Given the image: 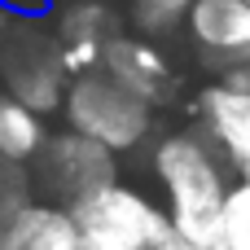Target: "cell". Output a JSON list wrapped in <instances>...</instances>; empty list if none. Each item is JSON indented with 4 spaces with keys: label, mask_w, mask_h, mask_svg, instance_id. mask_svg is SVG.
Here are the masks:
<instances>
[{
    "label": "cell",
    "mask_w": 250,
    "mask_h": 250,
    "mask_svg": "<svg viewBox=\"0 0 250 250\" xmlns=\"http://www.w3.org/2000/svg\"><path fill=\"white\" fill-rule=\"evenodd\" d=\"M53 26H57V40H62V57H66L70 79L97 70L101 57H105V44L119 35V22H114V13L101 0H75V4H66Z\"/></svg>",
    "instance_id": "cell-9"
},
{
    "label": "cell",
    "mask_w": 250,
    "mask_h": 250,
    "mask_svg": "<svg viewBox=\"0 0 250 250\" xmlns=\"http://www.w3.org/2000/svg\"><path fill=\"white\" fill-rule=\"evenodd\" d=\"M154 176L167 193V211L176 233L193 250H224L220 220L224 198L233 189L224 154L207 132H167L154 145Z\"/></svg>",
    "instance_id": "cell-1"
},
{
    "label": "cell",
    "mask_w": 250,
    "mask_h": 250,
    "mask_svg": "<svg viewBox=\"0 0 250 250\" xmlns=\"http://www.w3.org/2000/svg\"><path fill=\"white\" fill-rule=\"evenodd\" d=\"M224 250H250V180L242 176L229 198H224V220H220Z\"/></svg>",
    "instance_id": "cell-13"
},
{
    "label": "cell",
    "mask_w": 250,
    "mask_h": 250,
    "mask_svg": "<svg viewBox=\"0 0 250 250\" xmlns=\"http://www.w3.org/2000/svg\"><path fill=\"white\" fill-rule=\"evenodd\" d=\"M0 250H83L79 224L62 202H26L4 229Z\"/></svg>",
    "instance_id": "cell-10"
},
{
    "label": "cell",
    "mask_w": 250,
    "mask_h": 250,
    "mask_svg": "<svg viewBox=\"0 0 250 250\" xmlns=\"http://www.w3.org/2000/svg\"><path fill=\"white\" fill-rule=\"evenodd\" d=\"M70 215L79 224L83 246L92 250H158L176 233L171 211L158 207L145 189L123 185V180L79 198Z\"/></svg>",
    "instance_id": "cell-2"
},
{
    "label": "cell",
    "mask_w": 250,
    "mask_h": 250,
    "mask_svg": "<svg viewBox=\"0 0 250 250\" xmlns=\"http://www.w3.org/2000/svg\"><path fill=\"white\" fill-rule=\"evenodd\" d=\"M0 79H4V92H13L18 101H26L40 114L62 110L66 88H70L62 40L40 26L9 22V31L0 35Z\"/></svg>",
    "instance_id": "cell-4"
},
{
    "label": "cell",
    "mask_w": 250,
    "mask_h": 250,
    "mask_svg": "<svg viewBox=\"0 0 250 250\" xmlns=\"http://www.w3.org/2000/svg\"><path fill=\"white\" fill-rule=\"evenodd\" d=\"M101 70L114 75L123 88H132L136 97H145L149 105H163L176 88V70L167 62V53L149 40V35H114L105 44Z\"/></svg>",
    "instance_id": "cell-8"
},
{
    "label": "cell",
    "mask_w": 250,
    "mask_h": 250,
    "mask_svg": "<svg viewBox=\"0 0 250 250\" xmlns=\"http://www.w3.org/2000/svg\"><path fill=\"white\" fill-rule=\"evenodd\" d=\"M62 114H66V127L101 141L114 154L145 145V136L154 127V105L145 97H136L132 88H123L101 66L70 79L66 101H62Z\"/></svg>",
    "instance_id": "cell-3"
},
{
    "label": "cell",
    "mask_w": 250,
    "mask_h": 250,
    "mask_svg": "<svg viewBox=\"0 0 250 250\" xmlns=\"http://www.w3.org/2000/svg\"><path fill=\"white\" fill-rule=\"evenodd\" d=\"M83 250H92V246H83Z\"/></svg>",
    "instance_id": "cell-18"
},
{
    "label": "cell",
    "mask_w": 250,
    "mask_h": 250,
    "mask_svg": "<svg viewBox=\"0 0 250 250\" xmlns=\"http://www.w3.org/2000/svg\"><path fill=\"white\" fill-rule=\"evenodd\" d=\"M158 250H193V246H189V242H185L180 233H171V237H167V242H163Z\"/></svg>",
    "instance_id": "cell-16"
},
{
    "label": "cell",
    "mask_w": 250,
    "mask_h": 250,
    "mask_svg": "<svg viewBox=\"0 0 250 250\" xmlns=\"http://www.w3.org/2000/svg\"><path fill=\"white\" fill-rule=\"evenodd\" d=\"M224 83H233V88H250V62L233 66V70H224Z\"/></svg>",
    "instance_id": "cell-15"
},
{
    "label": "cell",
    "mask_w": 250,
    "mask_h": 250,
    "mask_svg": "<svg viewBox=\"0 0 250 250\" xmlns=\"http://www.w3.org/2000/svg\"><path fill=\"white\" fill-rule=\"evenodd\" d=\"M26 180H31L26 176V163H13V158L0 154V237L18 220V211L31 202V185Z\"/></svg>",
    "instance_id": "cell-14"
},
{
    "label": "cell",
    "mask_w": 250,
    "mask_h": 250,
    "mask_svg": "<svg viewBox=\"0 0 250 250\" xmlns=\"http://www.w3.org/2000/svg\"><path fill=\"white\" fill-rule=\"evenodd\" d=\"M66 4H75V0H66Z\"/></svg>",
    "instance_id": "cell-17"
},
{
    "label": "cell",
    "mask_w": 250,
    "mask_h": 250,
    "mask_svg": "<svg viewBox=\"0 0 250 250\" xmlns=\"http://www.w3.org/2000/svg\"><path fill=\"white\" fill-rule=\"evenodd\" d=\"M193 0H132V22L141 35H167L180 22H189Z\"/></svg>",
    "instance_id": "cell-12"
},
{
    "label": "cell",
    "mask_w": 250,
    "mask_h": 250,
    "mask_svg": "<svg viewBox=\"0 0 250 250\" xmlns=\"http://www.w3.org/2000/svg\"><path fill=\"white\" fill-rule=\"evenodd\" d=\"M40 189L53 198V202H66L75 207L79 198L105 189L119 180V167H114V149H105L101 141L66 127L57 136H48V145L40 149V158L31 163Z\"/></svg>",
    "instance_id": "cell-5"
},
{
    "label": "cell",
    "mask_w": 250,
    "mask_h": 250,
    "mask_svg": "<svg viewBox=\"0 0 250 250\" xmlns=\"http://www.w3.org/2000/svg\"><path fill=\"white\" fill-rule=\"evenodd\" d=\"M189 35L198 57L220 70L250 62V0H193Z\"/></svg>",
    "instance_id": "cell-6"
},
{
    "label": "cell",
    "mask_w": 250,
    "mask_h": 250,
    "mask_svg": "<svg viewBox=\"0 0 250 250\" xmlns=\"http://www.w3.org/2000/svg\"><path fill=\"white\" fill-rule=\"evenodd\" d=\"M198 119H202V132L211 136V145L224 154V163L250 180V88H233L224 79L202 88Z\"/></svg>",
    "instance_id": "cell-7"
},
{
    "label": "cell",
    "mask_w": 250,
    "mask_h": 250,
    "mask_svg": "<svg viewBox=\"0 0 250 250\" xmlns=\"http://www.w3.org/2000/svg\"><path fill=\"white\" fill-rule=\"evenodd\" d=\"M44 145H48L44 114L31 110L26 101H18L13 92H0V154L31 167V163L40 158Z\"/></svg>",
    "instance_id": "cell-11"
}]
</instances>
